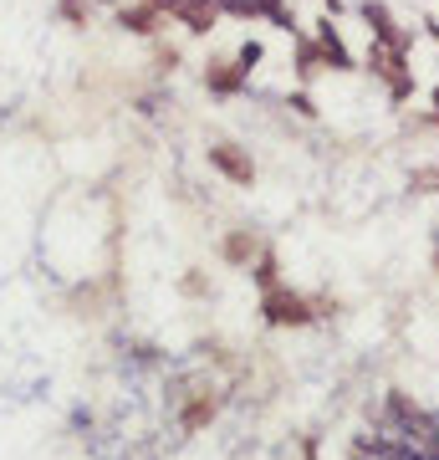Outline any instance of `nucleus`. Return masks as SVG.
I'll use <instances>...</instances> for the list:
<instances>
[{
  "mask_svg": "<svg viewBox=\"0 0 439 460\" xmlns=\"http://www.w3.org/2000/svg\"><path fill=\"white\" fill-rule=\"evenodd\" d=\"M250 256H256V235H250V230H235V235H225V261H250Z\"/></svg>",
  "mask_w": 439,
  "mask_h": 460,
  "instance_id": "obj_8",
  "label": "nucleus"
},
{
  "mask_svg": "<svg viewBox=\"0 0 439 460\" xmlns=\"http://www.w3.org/2000/svg\"><path fill=\"white\" fill-rule=\"evenodd\" d=\"M296 66H302V77H317V72L327 66L322 47H317V41H302V47H296Z\"/></svg>",
  "mask_w": 439,
  "mask_h": 460,
  "instance_id": "obj_9",
  "label": "nucleus"
},
{
  "mask_svg": "<svg viewBox=\"0 0 439 460\" xmlns=\"http://www.w3.org/2000/svg\"><path fill=\"white\" fill-rule=\"evenodd\" d=\"M220 11H230V16H256V5L250 0H215Z\"/></svg>",
  "mask_w": 439,
  "mask_h": 460,
  "instance_id": "obj_14",
  "label": "nucleus"
},
{
  "mask_svg": "<svg viewBox=\"0 0 439 460\" xmlns=\"http://www.w3.org/2000/svg\"><path fill=\"white\" fill-rule=\"evenodd\" d=\"M210 164L220 169L230 184H250V180H256V164H250V154H241L235 144H215V148H210Z\"/></svg>",
  "mask_w": 439,
  "mask_h": 460,
  "instance_id": "obj_4",
  "label": "nucleus"
},
{
  "mask_svg": "<svg viewBox=\"0 0 439 460\" xmlns=\"http://www.w3.org/2000/svg\"><path fill=\"white\" fill-rule=\"evenodd\" d=\"M368 72H373L378 83L389 87L393 102H404L408 93H414V72H408L404 51L399 47H383V41H373V51H368Z\"/></svg>",
  "mask_w": 439,
  "mask_h": 460,
  "instance_id": "obj_1",
  "label": "nucleus"
},
{
  "mask_svg": "<svg viewBox=\"0 0 439 460\" xmlns=\"http://www.w3.org/2000/svg\"><path fill=\"white\" fill-rule=\"evenodd\" d=\"M260 57H266V51H260V41H245V47H241V57H235V62H241L245 72H250V66H256Z\"/></svg>",
  "mask_w": 439,
  "mask_h": 460,
  "instance_id": "obj_13",
  "label": "nucleus"
},
{
  "mask_svg": "<svg viewBox=\"0 0 439 460\" xmlns=\"http://www.w3.org/2000/svg\"><path fill=\"white\" fill-rule=\"evenodd\" d=\"M250 5H256V16H266L271 26H281V31H292L296 26V21L286 16V0H250Z\"/></svg>",
  "mask_w": 439,
  "mask_h": 460,
  "instance_id": "obj_10",
  "label": "nucleus"
},
{
  "mask_svg": "<svg viewBox=\"0 0 439 460\" xmlns=\"http://www.w3.org/2000/svg\"><path fill=\"white\" fill-rule=\"evenodd\" d=\"M245 72L241 62H210V72H205V83H210V93H220V98H230V93H241L245 87Z\"/></svg>",
  "mask_w": 439,
  "mask_h": 460,
  "instance_id": "obj_5",
  "label": "nucleus"
},
{
  "mask_svg": "<svg viewBox=\"0 0 439 460\" xmlns=\"http://www.w3.org/2000/svg\"><path fill=\"white\" fill-rule=\"evenodd\" d=\"M256 281H260V287H266V292L277 287V256H271V251H266V256H260V261H256Z\"/></svg>",
  "mask_w": 439,
  "mask_h": 460,
  "instance_id": "obj_12",
  "label": "nucleus"
},
{
  "mask_svg": "<svg viewBox=\"0 0 439 460\" xmlns=\"http://www.w3.org/2000/svg\"><path fill=\"white\" fill-rule=\"evenodd\" d=\"M260 313H266V323L271 328H307L312 317V302L302 292H286V287H271V292L260 296Z\"/></svg>",
  "mask_w": 439,
  "mask_h": 460,
  "instance_id": "obj_2",
  "label": "nucleus"
},
{
  "mask_svg": "<svg viewBox=\"0 0 439 460\" xmlns=\"http://www.w3.org/2000/svg\"><path fill=\"white\" fill-rule=\"evenodd\" d=\"M292 108H296L302 118H317V108H312V98H307V93H296V98H292Z\"/></svg>",
  "mask_w": 439,
  "mask_h": 460,
  "instance_id": "obj_15",
  "label": "nucleus"
},
{
  "mask_svg": "<svg viewBox=\"0 0 439 460\" xmlns=\"http://www.w3.org/2000/svg\"><path fill=\"white\" fill-rule=\"evenodd\" d=\"M435 118H439V87H435Z\"/></svg>",
  "mask_w": 439,
  "mask_h": 460,
  "instance_id": "obj_17",
  "label": "nucleus"
},
{
  "mask_svg": "<svg viewBox=\"0 0 439 460\" xmlns=\"http://www.w3.org/2000/svg\"><path fill=\"white\" fill-rule=\"evenodd\" d=\"M429 36H435V41H439V21H429Z\"/></svg>",
  "mask_w": 439,
  "mask_h": 460,
  "instance_id": "obj_16",
  "label": "nucleus"
},
{
  "mask_svg": "<svg viewBox=\"0 0 439 460\" xmlns=\"http://www.w3.org/2000/svg\"><path fill=\"white\" fill-rule=\"evenodd\" d=\"M363 21H368V31H373V41L408 51V31H399V26H393V16H389V5H383V0H363Z\"/></svg>",
  "mask_w": 439,
  "mask_h": 460,
  "instance_id": "obj_3",
  "label": "nucleus"
},
{
  "mask_svg": "<svg viewBox=\"0 0 439 460\" xmlns=\"http://www.w3.org/2000/svg\"><path fill=\"white\" fill-rule=\"evenodd\" d=\"M414 190H419V195H439V169H414Z\"/></svg>",
  "mask_w": 439,
  "mask_h": 460,
  "instance_id": "obj_11",
  "label": "nucleus"
},
{
  "mask_svg": "<svg viewBox=\"0 0 439 460\" xmlns=\"http://www.w3.org/2000/svg\"><path fill=\"white\" fill-rule=\"evenodd\" d=\"M317 47H322V57H327V66H332V72H353V51L342 47V36L332 31V21H322V31H317Z\"/></svg>",
  "mask_w": 439,
  "mask_h": 460,
  "instance_id": "obj_6",
  "label": "nucleus"
},
{
  "mask_svg": "<svg viewBox=\"0 0 439 460\" xmlns=\"http://www.w3.org/2000/svg\"><path fill=\"white\" fill-rule=\"evenodd\" d=\"M123 26H128V31H138V36H154L163 26V11L159 5H154V0H144V5H128V11H123Z\"/></svg>",
  "mask_w": 439,
  "mask_h": 460,
  "instance_id": "obj_7",
  "label": "nucleus"
},
{
  "mask_svg": "<svg viewBox=\"0 0 439 460\" xmlns=\"http://www.w3.org/2000/svg\"><path fill=\"white\" fill-rule=\"evenodd\" d=\"M435 271H439V241H435Z\"/></svg>",
  "mask_w": 439,
  "mask_h": 460,
  "instance_id": "obj_18",
  "label": "nucleus"
}]
</instances>
